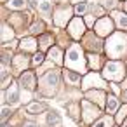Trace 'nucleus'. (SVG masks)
Masks as SVG:
<instances>
[{
  "instance_id": "obj_1",
  "label": "nucleus",
  "mask_w": 127,
  "mask_h": 127,
  "mask_svg": "<svg viewBox=\"0 0 127 127\" xmlns=\"http://www.w3.org/2000/svg\"><path fill=\"white\" fill-rule=\"evenodd\" d=\"M104 49L110 59H118V58L127 56V33L117 32V33L108 35Z\"/></svg>"
},
{
  "instance_id": "obj_2",
  "label": "nucleus",
  "mask_w": 127,
  "mask_h": 127,
  "mask_svg": "<svg viewBox=\"0 0 127 127\" xmlns=\"http://www.w3.org/2000/svg\"><path fill=\"white\" fill-rule=\"evenodd\" d=\"M66 66L70 70H75L78 73H85V58H84V52H82V47L78 44H73L68 51H66Z\"/></svg>"
},
{
  "instance_id": "obj_3",
  "label": "nucleus",
  "mask_w": 127,
  "mask_h": 127,
  "mask_svg": "<svg viewBox=\"0 0 127 127\" xmlns=\"http://www.w3.org/2000/svg\"><path fill=\"white\" fill-rule=\"evenodd\" d=\"M124 75H125V73H124V64L118 63V61H113V59L104 66V71H103V77H104V78L115 80V82L122 80Z\"/></svg>"
},
{
  "instance_id": "obj_4",
  "label": "nucleus",
  "mask_w": 127,
  "mask_h": 127,
  "mask_svg": "<svg viewBox=\"0 0 127 127\" xmlns=\"http://www.w3.org/2000/svg\"><path fill=\"white\" fill-rule=\"evenodd\" d=\"M42 82H44V85L40 87V91H42L44 94H47V96H52L54 91H56V85H58V71L47 73Z\"/></svg>"
},
{
  "instance_id": "obj_5",
  "label": "nucleus",
  "mask_w": 127,
  "mask_h": 127,
  "mask_svg": "<svg viewBox=\"0 0 127 127\" xmlns=\"http://www.w3.org/2000/svg\"><path fill=\"white\" fill-rule=\"evenodd\" d=\"M94 30H96V33H97V35H101V37L111 35V32H113V23H111V19H110V18H101V19H97V21H96Z\"/></svg>"
},
{
  "instance_id": "obj_6",
  "label": "nucleus",
  "mask_w": 127,
  "mask_h": 127,
  "mask_svg": "<svg viewBox=\"0 0 127 127\" xmlns=\"http://www.w3.org/2000/svg\"><path fill=\"white\" fill-rule=\"evenodd\" d=\"M82 115H84L85 122H92L99 115V108L94 106V104H91V101H84L82 103Z\"/></svg>"
},
{
  "instance_id": "obj_7",
  "label": "nucleus",
  "mask_w": 127,
  "mask_h": 127,
  "mask_svg": "<svg viewBox=\"0 0 127 127\" xmlns=\"http://www.w3.org/2000/svg\"><path fill=\"white\" fill-rule=\"evenodd\" d=\"M68 32H70V35H71L73 38H80V37L84 35V32H85L84 21L78 19V18L71 19V21H70V26H68Z\"/></svg>"
},
{
  "instance_id": "obj_8",
  "label": "nucleus",
  "mask_w": 127,
  "mask_h": 127,
  "mask_svg": "<svg viewBox=\"0 0 127 127\" xmlns=\"http://www.w3.org/2000/svg\"><path fill=\"white\" fill-rule=\"evenodd\" d=\"M70 18H71V9L70 7H59L58 14L54 16V23L59 25V26H63L66 21H70Z\"/></svg>"
},
{
  "instance_id": "obj_9",
  "label": "nucleus",
  "mask_w": 127,
  "mask_h": 127,
  "mask_svg": "<svg viewBox=\"0 0 127 127\" xmlns=\"http://www.w3.org/2000/svg\"><path fill=\"white\" fill-rule=\"evenodd\" d=\"M89 87H104V82L99 78L97 73H89L84 80V89H89Z\"/></svg>"
},
{
  "instance_id": "obj_10",
  "label": "nucleus",
  "mask_w": 127,
  "mask_h": 127,
  "mask_svg": "<svg viewBox=\"0 0 127 127\" xmlns=\"http://www.w3.org/2000/svg\"><path fill=\"white\" fill-rule=\"evenodd\" d=\"M21 87L25 91H33L35 89V75L32 71H25L21 75Z\"/></svg>"
},
{
  "instance_id": "obj_11",
  "label": "nucleus",
  "mask_w": 127,
  "mask_h": 127,
  "mask_svg": "<svg viewBox=\"0 0 127 127\" xmlns=\"http://www.w3.org/2000/svg\"><path fill=\"white\" fill-rule=\"evenodd\" d=\"M111 16L115 18L117 26H118L122 32H127V16H125L124 12H120V11H113V12H111Z\"/></svg>"
},
{
  "instance_id": "obj_12",
  "label": "nucleus",
  "mask_w": 127,
  "mask_h": 127,
  "mask_svg": "<svg viewBox=\"0 0 127 127\" xmlns=\"http://www.w3.org/2000/svg\"><path fill=\"white\" fill-rule=\"evenodd\" d=\"M87 97H89L92 103H97V104H103V103H104V94H103L101 91H97V89L87 91Z\"/></svg>"
},
{
  "instance_id": "obj_13",
  "label": "nucleus",
  "mask_w": 127,
  "mask_h": 127,
  "mask_svg": "<svg viewBox=\"0 0 127 127\" xmlns=\"http://www.w3.org/2000/svg\"><path fill=\"white\" fill-rule=\"evenodd\" d=\"M7 101H9V103H18V101H19V87H18L16 84L7 91Z\"/></svg>"
},
{
  "instance_id": "obj_14",
  "label": "nucleus",
  "mask_w": 127,
  "mask_h": 127,
  "mask_svg": "<svg viewBox=\"0 0 127 127\" xmlns=\"http://www.w3.org/2000/svg\"><path fill=\"white\" fill-rule=\"evenodd\" d=\"M117 110H118V99L110 94L108 99H106V111H108V113H115Z\"/></svg>"
},
{
  "instance_id": "obj_15",
  "label": "nucleus",
  "mask_w": 127,
  "mask_h": 127,
  "mask_svg": "<svg viewBox=\"0 0 127 127\" xmlns=\"http://www.w3.org/2000/svg\"><path fill=\"white\" fill-rule=\"evenodd\" d=\"M12 64H14V68H16L18 71H21V70H26L28 59H26L25 56H14V61H12Z\"/></svg>"
},
{
  "instance_id": "obj_16",
  "label": "nucleus",
  "mask_w": 127,
  "mask_h": 127,
  "mask_svg": "<svg viewBox=\"0 0 127 127\" xmlns=\"http://www.w3.org/2000/svg\"><path fill=\"white\" fill-rule=\"evenodd\" d=\"M58 125H61L59 115L56 111H49V115H47V127H58Z\"/></svg>"
},
{
  "instance_id": "obj_17",
  "label": "nucleus",
  "mask_w": 127,
  "mask_h": 127,
  "mask_svg": "<svg viewBox=\"0 0 127 127\" xmlns=\"http://www.w3.org/2000/svg\"><path fill=\"white\" fill-rule=\"evenodd\" d=\"M49 59H51V61H56L58 64H61V61H63L61 49H59V47H51V51H49Z\"/></svg>"
},
{
  "instance_id": "obj_18",
  "label": "nucleus",
  "mask_w": 127,
  "mask_h": 127,
  "mask_svg": "<svg viewBox=\"0 0 127 127\" xmlns=\"http://www.w3.org/2000/svg\"><path fill=\"white\" fill-rule=\"evenodd\" d=\"M44 110H45V106H44L42 103H30V104L26 106V111H28V113H32V115L42 113Z\"/></svg>"
},
{
  "instance_id": "obj_19",
  "label": "nucleus",
  "mask_w": 127,
  "mask_h": 127,
  "mask_svg": "<svg viewBox=\"0 0 127 127\" xmlns=\"http://www.w3.org/2000/svg\"><path fill=\"white\" fill-rule=\"evenodd\" d=\"M92 127H113V118L111 117H101L94 122Z\"/></svg>"
},
{
  "instance_id": "obj_20",
  "label": "nucleus",
  "mask_w": 127,
  "mask_h": 127,
  "mask_svg": "<svg viewBox=\"0 0 127 127\" xmlns=\"http://www.w3.org/2000/svg\"><path fill=\"white\" fill-rule=\"evenodd\" d=\"M23 51H35L37 49V42H35V38H25L23 42H21V45H19Z\"/></svg>"
},
{
  "instance_id": "obj_21",
  "label": "nucleus",
  "mask_w": 127,
  "mask_h": 127,
  "mask_svg": "<svg viewBox=\"0 0 127 127\" xmlns=\"http://www.w3.org/2000/svg\"><path fill=\"white\" fill-rule=\"evenodd\" d=\"M26 5H28V0H11L9 2L11 9H25Z\"/></svg>"
},
{
  "instance_id": "obj_22",
  "label": "nucleus",
  "mask_w": 127,
  "mask_h": 127,
  "mask_svg": "<svg viewBox=\"0 0 127 127\" xmlns=\"http://www.w3.org/2000/svg\"><path fill=\"white\" fill-rule=\"evenodd\" d=\"M51 44H52V37H51V35H44V37H40L38 45L42 47V51H44V49H47V47H51Z\"/></svg>"
},
{
  "instance_id": "obj_23",
  "label": "nucleus",
  "mask_w": 127,
  "mask_h": 127,
  "mask_svg": "<svg viewBox=\"0 0 127 127\" xmlns=\"http://www.w3.org/2000/svg\"><path fill=\"white\" fill-rule=\"evenodd\" d=\"M64 78H66V82H71L73 85H77V84L80 82V77H78V75H75V73H73L71 70L64 73Z\"/></svg>"
},
{
  "instance_id": "obj_24",
  "label": "nucleus",
  "mask_w": 127,
  "mask_h": 127,
  "mask_svg": "<svg viewBox=\"0 0 127 127\" xmlns=\"http://www.w3.org/2000/svg\"><path fill=\"white\" fill-rule=\"evenodd\" d=\"M38 9H40L42 14H49L51 12V2L49 0H42V2L38 4Z\"/></svg>"
},
{
  "instance_id": "obj_25",
  "label": "nucleus",
  "mask_w": 127,
  "mask_h": 127,
  "mask_svg": "<svg viewBox=\"0 0 127 127\" xmlns=\"http://www.w3.org/2000/svg\"><path fill=\"white\" fill-rule=\"evenodd\" d=\"M87 9H89V5H87V4L84 2V4H78V5L75 7V12H77L78 16H84V14L87 12Z\"/></svg>"
},
{
  "instance_id": "obj_26",
  "label": "nucleus",
  "mask_w": 127,
  "mask_h": 127,
  "mask_svg": "<svg viewBox=\"0 0 127 127\" xmlns=\"http://www.w3.org/2000/svg\"><path fill=\"white\" fill-rule=\"evenodd\" d=\"M89 59H91V70H97L99 66V58L96 54H89Z\"/></svg>"
},
{
  "instance_id": "obj_27",
  "label": "nucleus",
  "mask_w": 127,
  "mask_h": 127,
  "mask_svg": "<svg viewBox=\"0 0 127 127\" xmlns=\"http://www.w3.org/2000/svg\"><path fill=\"white\" fill-rule=\"evenodd\" d=\"M44 59H45L44 52H37V54H35V58H33V64H35V66H38L40 63H44Z\"/></svg>"
},
{
  "instance_id": "obj_28",
  "label": "nucleus",
  "mask_w": 127,
  "mask_h": 127,
  "mask_svg": "<svg viewBox=\"0 0 127 127\" xmlns=\"http://www.w3.org/2000/svg\"><path fill=\"white\" fill-rule=\"evenodd\" d=\"M125 118H127V104L120 108V113H118V117H117V120H118V122H124Z\"/></svg>"
},
{
  "instance_id": "obj_29",
  "label": "nucleus",
  "mask_w": 127,
  "mask_h": 127,
  "mask_svg": "<svg viewBox=\"0 0 127 127\" xmlns=\"http://www.w3.org/2000/svg\"><path fill=\"white\" fill-rule=\"evenodd\" d=\"M9 115H11V108H9V106H4V108H2V120H5Z\"/></svg>"
},
{
  "instance_id": "obj_30",
  "label": "nucleus",
  "mask_w": 127,
  "mask_h": 127,
  "mask_svg": "<svg viewBox=\"0 0 127 127\" xmlns=\"http://www.w3.org/2000/svg\"><path fill=\"white\" fill-rule=\"evenodd\" d=\"M25 127H37V125H35L33 122H30V124H25Z\"/></svg>"
},
{
  "instance_id": "obj_31",
  "label": "nucleus",
  "mask_w": 127,
  "mask_h": 127,
  "mask_svg": "<svg viewBox=\"0 0 127 127\" xmlns=\"http://www.w3.org/2000/svg\"><path fill=\"white\" fill-rule=\"evenodd\" d=\"M120 127H127V118H125V120L122 122V125H120Z\"/></svg>"
},
{
  "instance_id": "obj_32",
  "label": "nucleus",
  "mask_w": 127,
  "mask_h": 127,
  "mask_svg": "<svg viewBox=\"0 0 127 127\" xmlns=\"http://www.w3.org/2000/svg\"><path fill=\"white\" fill-rule=\"evenodd\" d=\"M124 7H125V11H127V2H125V4H124Z\"/></svg>"
}]
</instances>
